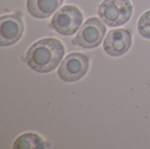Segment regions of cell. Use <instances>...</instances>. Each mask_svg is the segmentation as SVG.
<instances>
[{
    "instance_id": "6da1fadb",
    "label": "cell",
    "mask_w": 150,
    "mask_h": 149,
    "mask_svg": "<svg viewBox=\"0 0 150 149\" xmlns=\"http://www.w3.org/2000/svg\"><path fill=\"white\" fill-rule=\"evenodd\" d=\"M64 54V46L59 40L45 38L30 47L25 54V61L36 72L48 73L57 68Z\"/></svg>"
},
{
    "instance_id": "7a4b0ae2",
    "label": "cell",
    "mask_w": 150,
    "mask_h": 149,
    "mask_svg": "<svg viewBox=\"0 0 150 149\" xmlns=\"http://www.w3.org/2000/svg\"><path fill=\"white\" fill-rule=\"evenodd\" d=\"M98 12L106 25L116 27L128 22L133 13V5L130 0H104Z\"/></svg>"
},
{
    "instance_id": "3957f363",
    "label": "cell",
    "mask_w": 150,
    "mask_h": 149,
    "mask_svg": "<svg viewBox=\"0 0 150 149\" xmlns=\"http://www.w3.org/2000/svg\"><path fill=\"white\" fill-rule=\"evenodd\" d=\"M83 20V13L77 7L65 5L54 15L51 25L59 34L69 36L77 32Z\"/></svg>"
},
{
    "instance_id": "277c9868",
    "label": "cell",
    "mask_w": 150,
    "mask_h": 149,
    "mask_svg": "<svg viewBox=\"0 0 150 149\" xmlns=\"http://www.w3.org/2000/svg\"><path fill=\"white\" fill-rule=\"evenodd\" d=\"M105 32V25L98 18H90L82 25L72 43L83 48H95L101 44Z\"/></svg>"
},
{
    "instance_id": "5b68a950",
    "label": "cell",
    "mask_w": 150,
    "mask_h": 149,
    "mask_svg": "<svg viewBox=\"0 0 150 149\" xmlns=\"http://www.w3.org/2000/svg\"><path fill=\"white\" fill-rule=\"evenodd\" d=\"M89 58L83 53H71L65 57L58 68L59 77L66 83L82 79L89 69Z\"/></svg>"
},
{
    "instance_id": "8992f818",
    "label": "cell",
    "mask_w": 150,
    "mask_h": 149,
    "mask_svg": "<svg viewBox=\"0 0 150 149\" xmlns=\"http://www.w3.org/2000/svg\"><path fill=\"white\" fill-rule=\"evenodd\" d=\"M24 32V23L18 14L0 18V46L9 47L18 42Z\"/></svg>"
},
{
    "instance_id": "52a82bcc",
    "label": "cell",
    "mask_w": 150,
    "mask_h": 149,
    "mask_svg": "<svg viewBox=\"0 0 150 149\" xmlns=\"http://www.w3.org/2000/svg\"><path fill=\"white\" fill-rule=\"evenodd\" d=\"M132 34L126 29H114L110 31L104 40V50L110 56H121L131 47Z\"/></svg>"
},
{
    "instance_id": "ba28073f",
    "label": "cell",
    "mask_w": 150,
    "mask_h": 149,
    "mask_svg": "<svg viewBox=\"0 0 150 149\" xmlns=\"http://www.w3.org/2000/svg\"><path fill=\"white\" fill-rule=\"evenodd\" d=\"M62 3L63 0H27L26 9L33 17L43 19L54 13Z\"/></svg>"
},
{
    "instance_id": "9c48e42d",
    "label": "cell",
    "mask_w": 150,
    "mask_h": 149,
    "mask_svg": "<svg viewBox=\"0 0 150 149\" xmlns=\"http://www.w3.org/2000/svg\"><path fill=\"white\" fill-rule=\"evenodd\" d=\"M14 149H42L45 148V142L40 136L36 133H27L20 135L14 141Z\"/></svg>"
},
{
    "instance_id": "30bf717a",
    "label": "cell",
    "mask_w": 150,
    "mask_h": 149,
    "mask_svg": "<svg viewBox=\"0 0 150 149\" xmlns=\"http://www.w3.org/2000/svg\"><path fill=\"white\" fill-rule=\"evenodd\" d=\"M137 29L141 36L150 40V10L141 16L137 23Z\"/></svg>"
}]
</instances>
